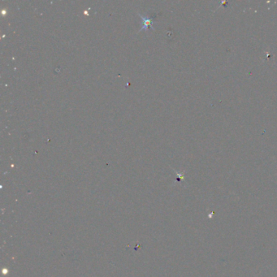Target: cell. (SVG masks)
<instances>
[{
    "mask_svg": "<svg viewBox=\"0 0 277 277\" xmlns=\"http://www.w3.org/2000/svg\"><path fill=\"white\" fill-rule=\"evenodd\" d=\"M141 17L143 18V28H142V30H141V31H143V30H146V29L153 28L152 27L153 19L152 18H150V17H148V18H144V17H143V16H141Z\"/></svg>",
    "mask_w": 277,
    "mask_h": 277,
    "instance_id": "cell-1",
    "label": "cell"
}]
</instances>
